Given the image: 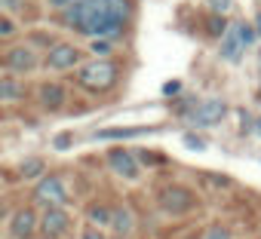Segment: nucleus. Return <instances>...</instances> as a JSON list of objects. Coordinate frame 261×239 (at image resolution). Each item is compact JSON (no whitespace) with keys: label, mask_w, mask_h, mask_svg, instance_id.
<instances>
[{"label":"nucleus","mask_w":261,"mask_h":239,"mask_svg":"<svg viewBox=\"0 0 261 239\" xmlns=\"http://www.w3.org/2000/svg\"><path fill=\"white\" fill-rule=\"evenodd\" d=\"M252 28L249 25H243V22H233L227 31H224V37H221V58L224 62H240L243 58V52H246V46L252 43Z\"/></svg>","instance_id":"7ed1b4c3"},{"label":"nucleus","mask_w":261,"mask_h":239,"mask_svg":"<svg viewBox=\"0 0 261 239\" xmlns=\"http://www.w3.org/2000/svg\"><path fill=\"white\" fill-rule=\"evenodd\" d=\"M185 144H188V147H194V151H203V147H206V141H203V138H197V135H185Z\"/></svg>","instance_id":"4be33fe9"},{"label":"nucleus","mask_w":261,"mask_h":239,"mask_svg":"<svg viewBox=\"0 0 261 239\" xmlns=\"http://www.w3.org/2000/svg\"><path fill=\"white\" fill-rule=\"evenodd\" d=\"M224 113H227V101H224V98H203V101L191 110V126H197V129H212V126H218L221 120H224Z\"/></svg>","instance_id":"39448f33"},{"label":"nucleus","mask_w":261,"mask_h":239,"mask_svg":"<svg viewBox=\"0 0 261 239\" xmlns=\"http://www.w3.org/2000/svg\"><path fill=\"white\" fill-rule=\"evenodd\" d=\"M19 28H16V22L13 19H7V16H0V37H13Z\"/></svg>","instance_id":"6ab92c4d"},{"label":"nucleus","mask_w":261,"mask_h":239,"mask_svg":"<svg viewBox=\"0 0 261 239\" xmlns=\"http://www.w3.org/2000/svg\"><path fill=\"white\" fill-rule=\"evenodd\" d=\"M194 205H197V196L188 187H166L160 193V208L166 215H188Z\"/></svg>","instance_id":"423d86ee"},{"label":"nucleus","mask_w":261,"mask_h":239,"mask_svg":"<svg viewBox=\"0 0 261 239\" xmlns=\"http://www.w3.org/2000/svg\"><path fill=\"white\" fill-rule=\"evenodd\" d=\"M209 31H212V34H221V31H224V22H221V19H212V28H209Z\"/></svg>","instance_id":"a878e982"},{"label":"nucleus","mask_w":261,"mask_h":239,"mask_svg":"<svg viewBox=\"0 0 261 239\" xmlns=\"http://www.w3.org/2000/svg\"><path fill=\"white\" fill-rule=\"evenodd\" d=\"M258 31H261V16H258Z\"/></svg>","instance_id":"cd10ccee"},{"label":"nucleus","mask_w":261,"mask_h":239,"mask_svg":"<svg viewBox=\"0 0 261 239\" xmlns=\"http://www.w3.org/2000/svg\"><path fill=\"white\" fill-rule=\"evenodd\" d=\"M117 236H129L133 233V227H136V218H133V212L129 208H111V224H108Z\"/></svg>","instance_id":"ddd939ff"},{"label":"nucleus","mask_w":261,"mask_h":239,"mask_svg":"<svg viewBox=\"0 0 261 239\" xmlns=\"http://www.w3.org/2000/svg\"><path fill=\"white\" fill-rule=\"evenodd\" d=\"M71 230V215L65 208H46L43 218H40V233L46 239H59Z\"/></svg>","instance_id":"1a4fd4ad"},{"label":"nucleus","mask_w":261,"mask_h":239,"mask_svg":"<svg viewBox=\"0 0 261 239\" xmlns=\"http://www.w3.org/2000/svg\"><path fill=\"white\" fill-rule=\"evenodd\" d=\"M108 166H111L120 178H126V181H139V175H142L139 160H136L133 154H129V151H123V147L108 151Z\"/></svg>","instance_id":"6e6552de"},{"label":"nucleus","mask_w":261,"mask_h":239,"mask_svg":"<svg viewBox=\"0 0 261 239\" xmlns=\"http://www.w3.org/2000/svg\"><path fill=\"white\" fill-rule=\"evenodd\" d=\"M46 4H49V10H59V13H65V10L74 4V0H46Z\"/></svg>","instance_id":"b1692460"},{"label":"nucleus","mask_w":261,"mask_h":239,"mask_svg":"<svg viewBox=\"0 0 261 239\" xmlns=\"http://www.w3.org/2000/svg\"><path fill=\"white\" fill-rule=\"evenodd\" d=\"M117 77H120V71H117V65L108 62V58H95V62H89V65H80V71H77V83H80L83 89H89V92H105V89H111V86L117 83Z\"/></svg>","instance_id":"f03ea898"},{"label":"nucleus","mask_w":261,"mask_h":239,"mask_svg":"<svg viewBox=\"0 0 261 239\" xmlns=\"http://www.w3.org/2000/svg\"><path fill=\"white\" fill-rule=\"evenodd\" d=\"M74 65H80V49L74 43H59L46 55V68H53V71H68Z\"/></svg>","instance_id":"9d476101"},{"label":"nucleus","mask_w":261,"mask_h":239,"mask_svg":"<svg viewBox=\"0 0 261 239\" xmlns=\"http://www.w3.org/2000/svg\"><path fill=\"white\" fill-rule=\"evenodd\" d=\"M92 52L95 55H108L111 52V43L108 40H92Z\"/></svg>","instance_id":"412c9836"},{"label":"nucleus","mask_w":261,"mask_h":239,"mask_svg":"<svg viewBox=\"0 0 261 239\" xmlns=\"http://www.w3.org/2000/svg\"><path fill=\"white\" fill-rule=\"evenodd\" d=\"M25 7V0H0V10H7V13H19Z\"/></svg>","instance_id":"aec40b11"},{"label":"nucleus","mask_w":261,"mask_h":239,"mask_svg":"<svg viewBox=\"0 0 261 239\" xmlns=\"http://www.w3.org/2000/svg\"><path fill=\"white\" fill-rule=\"evenodd\" d=\"M114 239H129V236H114Z\"/></svg>","instance_id":"c85d7f7f"},{"label":"nucleus","mask_w":261,"mask_h":239,"mask_svg":"<svg viewBox=\"0 0 261 239\" xmlns=\"http://www.w3.org/2000/svg\"><path fill=\"white\" fill-rule=\"evenodd\" d=\"M22 95H25V89H22L19 80L0 77V101H22Z\"/></svg>","instance_id":"4468645a"},{"label":"nucleus","mask_w":261,"mask_h":239,"mask_svg":"<svg viewBox=\"0 0 261 239\" xmlns=\"http://www.w3.org/2000/svg\"><path fill=\"white\" fill-rule=\"evenodd\" d=\"M40 172H43V160L31 157V160H25V163H22V175H25V178H37Z\"/></svg>","instance_id":"dca6fc26"},{"label":"nucleus","mask_w":261,"mask_h":239,"mask_svg":"<svg viewBox=\"0 0 261 239\" xmlns=\"http://www.w3.org/2000/svg\"><path fill=\"white\" fill-rule=\"evenodd\" d=\"M4 65H7L13 74H34V71L40 68V55H37V49H31V46H13V49L7 52Z\"/></svg>","instance_id":"0eeeda50"},{"label":"nucleus","mask_w":261,"mask_h":239,"mask_svg":"<svg viewBox=\"0 0 261 239\" xmlns=\"http://www.w3.org/2000/svg\"><path fill=\"white\" fill-rule=\"evenodd\" d=\"M89 221H92L89 227H108L111 224V208L108 205H92L89 208Z\"/></svg>","instance_id":"2eb2a0df"},{"label":"nucleus","mask_w":261,"mask_h":239,"mask_svg":"<svg viewBox=\"0 0 261 239\" xmlns=\"http://www.w3.org/2000/svg\"><path fill=\"white\" fill-rule=\"evenodd\" d=\"M68 141H71V135H59V138H56V147H59V151H65V144H68Z\"/></svg>","instance_id":"bb28decb"},{"label":"nucleus","mask_w":261,"mask_h":239,"mask_svg":"<svg viewBox=\"0 0 261 239\" xmlns=\"http://www.w3.org/2000/svg\"><path fill=\"white\" fill-rule=\"evenodd\" d=\"M203 239H230V233H227V227L215 224V227H209V230L203 233Z\"/></svg>","instance_id":"a211bd4d"},{"label":"nucleus","mask_w":261,"mask_h":239,"mask_svg":"<svg viewBox=\"0 0 261 239\" xmlns=\"http://www.w3.org/2000/svg\"><path fill=\"white\" fill-rule=\"evenodd\" d=\"M209 7H212V13H227L230 0H209Z\"/></svg>","instance_id":"393cba45"},{"label":"nucleus","mask_w":261,"mask_h":239,"mask_svg":"<svg viewBox=\"0 0 261 239\" xmlns=\"http://www.w3.org/2000/svg\"><path fill=\"white\" fill-rule=\"evenodd\" d=\"M37 95H40V104H43L49 113L62 110V107H65V98H68V92H65V86H62V83H43Z\"/></svg>","instance_id":"f8f14e48"},{"label":"nucleus","mask_w":261,"mask_h":239,"mask_svg":"<svg viewBox=\"0 0 261 239\" xmlns=\"http://www.w3.org/2000/svg\"><path fill=\"white\" fill-rule=\"evenodd\" d=\"M34 199L43 202L46 208H65L71 196H68V187H65V181H62L59 175H46V178H40V184L34 187Z\"/></svg>","instance_id":"20e7f679"},{"label":"nucleus","mask_w":261,"mask_h":239,"mask_svg":"<svg viewBox=\"0 0 261 239\" xmlns=\"http://www.w3.org/2000/svg\"><path fill=\"white\" fill-rule=\"evenodd\" d=\"M37 230H40V221H37V215L31 208H19L13 215V221H10V233L16 239H31Z\"/></svg>","instance_id":"9b49d317"},{"label":"nucleus","mask_w":261,"mask_h":239,"mask_svg":"<svg viewBox=\"0 0 261 239\" xmlns=\"http://www.w3.org/2000/svg\"><path fill=\"white\" fill-rule=\"evenodd\" d=\"M80 239H108V236H105V233H101V230H98V227H86V230H83V236H80Z\"/></svg>","instance_id":"5701e85b"},{"label":"nucleus","mask_w":261,"mask_h":239,"mask_svg":"<svg viewBox=\"0 0 261 239\" xmlns=\"http://www.w3.org/2000/svg\"><path fill=\"white\" fill-rule=\"evenodd\" d=\"M145 129H111V132H98L95 138H136L142 135Z\"/></svg>","instance_id":"f3484780"},{"label":"nucleus","mask_w":261,"mask_h":239,"mask_svg":"<svg viewBox=\"0 0 261 239\" xmlns=\"http://www.w3.org/2000/svg\"><path fill=\"white\" fill-rule=\"evenodd\" d=\"M129 0H74L62 13L65 25L92 40L117 37L129 22Z\"/></svg>","instance_id":"f257e3e1"},{"label":"nucleus","mask_w":261,"mask_h":239,"mask_svg":"<svg viewBox=\"0 0 261 239\" xmlns=\"http://www.w3.org/2000/svg\"><path fill=\"white\" fill-rule=\"evenodd\" d=\"M258 132H261V120H258Z\"/></svg>","instance_id":"c756f323"}]
</instances>
